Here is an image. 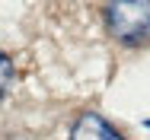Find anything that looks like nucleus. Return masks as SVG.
<instances>
[{
    "label": "nucleus",
    "instance_id": "obj_3",
    "mask_svg": "<svg viewBox=\"0 0 150 140\" xmlns=\"http://www.w3.org/2000/svg\"><path fill=\"white\" fill-rule=\"evenodd\" d=\"M10 80H13V61H10L6 54H0V96L6 92Z\"/></svg>",
    "mask_w": 150,
    "mask_h": 140
},
{
    "label": "nucleus",
    "instance_id": "obj_1",
    "mask_svg": "<svg viewBox=\"0 0 150 140\" xmlns=\"http://www.w3.org/2000/svg\"><path fill=\"white\" fill-rule=\"evenodd\" d=\"M105 29L118 42H144V38H150V0L105 3Z\"/></svg>",
    "mask_w": 150,
    "mask_h": 140
},
{
    "label": "nucleus",
    "instance_id": "obj_2",
    "mask_svg": "<svg viewBox=\"0 0 150 140\" xmlns=\"http://www.w3.org/2000/svg\"><path fill=\"white\" fill-rule=\"evenodd\" d=\"M70 140H125V137H121L102 115L86 112V115H80V118L74 121V127H70Z\"/></svg>",
    "mask_w": 150,
    "mask_h": 140
}]
</instances>
